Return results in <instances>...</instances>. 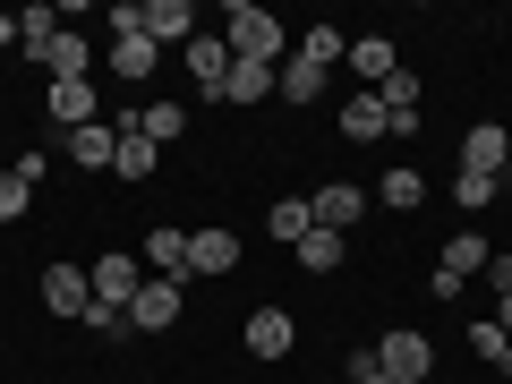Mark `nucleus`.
<instances>
[{"instance_id":"12","label":"nucleus","mask_w":512,"mask_h":384,"mask_svg":"<svg viewBox=\"0 0 512 384\" xmlns=\"http://www.w3.org/2000/svg\"><path fill=\"white\" fill-rule=\"evenodd\" d=\"M384 128H393V111H384V94H376V86L342 103V137H350V146H376Z\"/></svg>"},{"instance_id":"27","label":"nucleus","mask_w":512,"mask_h":384,"mask_svg":"<svg viewBox=\"0 0 512 384\" xmlns=\"http://www.w3.org/2000/svg\"><path fill=\"white\" fill-rule=\"evenodd\" d=\"M342 256H350V239H342V231H308V239H299V265H308V274H333Z\"/></svg>"},{"instance_id":"37","label":"nucleus","mask_w":512,"mask_h":384,"mask_svg":"<svg viewBox=\"0 0 512 384\" xmlns=\"http://www.w3.org/2000/svg\"><path fill=\"white\" fill-rule=\"evenodd\" d=\"M495 325H504V333H512V299H504V308H495Z\"/></svg>"},{"instance_id":"2","label":"nucleus","mask_w":512,"mask_h":384,"mask_svg":"<svg viewBox=\"0 0 512 384\" xmlns=\"http://www.w3.org/2000/svg\"><path fill=\"white\" fill-rule=\"evenodd\" d=\"M376 367H384L393 384H436V342H427L419 325H393V333L376 342Z\"/></svg>"},{"instance_id":"3","label":"nucleus","mask_w":512,"mask_h":384,"mask_svg":"<svg viewBox=\"0 0 512 384\" xmlns=\"http://www.w3.org/2000/svg\"><path fill=\"white\" fill-rule=\"evenodd\" d=\"M180 299H188V282L146 274V291L128 299V333H171V325H180Z\"/></svg>"},{"instance_id":"11","label":"nucleus","mask_w":512,"mask_h":384,"mask_svg":"<svg viewBox=\"0 0 512 384\" xmlns=\"http://www.w3.org/2000/svg\"><path fill=\"white\" fill-rule=\"evenodd\" d=\"M111 77H128V86H146V77H154V60H163V43H146V35H137V26H128V35H111Z\"/></svg>"},{"instance_id":"30","label":"nucleus","mask_w":512,"mask_h":384,"mask_svg":"<svg viewBox=\"0 0 512 384\" xmlns=\"http://www.w3.org/2000/svg\"><path fill=\"white\" fill-rule=\"evenodd\" d=\"M495 188H504V180H478V171H453V205H461V214H487V205H495Z\"/></svg>"},{"instance_id":"26","label":"nucleus","mask_w":512,"mask_h":384,"mask_svg":"<svg viewBox=\"0 0 512 384\" xmlns=\"http://www.w3.org/2000/svg\"><path fill=\"white\" fill-rule=\"evenodd\" d=\"M188 128V103H137V137H154V146H171Z\"/></svg>"},{"instance_id":"18","label":"nucleus","mask_w":512,"mask_h":384,"mask_svg":"<svg viewBox=\"0 0 512 384\" xmlns=\"http://www.w3.org/2000/svg\"><path fill=\"white\" fill-rule=\"evenodd\" d=\"M146 274H163V282H188V231H146Z\"/></svg>"},{"instance_id":"7","label":"nucleus","mask_w":512,"mask_h":384,"mask_svg":"<svg viewBox=\"0 0 512 384\" xmlns=\"http://www.w3.org/2000/svg\"><path fill=\"white\" fill-rule=\"evenodd\" d=\"M43 308H52V316H86L94 308L86 265H43Z\"/></svg>"},{"instance_id":"17","label":"nucleus","mask_w":512,"mask_h":384,"mask_svg":"<svg viewBox=\"0 0 512 384\" xmlns=\"http://www.w3.org/2000/svg\"><path fill=\"white\" fill-rule=\"evenodd\" d=\"M291 60L333 69V60H350V35H342V26H299V35H291Z\"/></svg>"},{"instance_id":"9","label":"nucleus","mask_w":512,"mask_h":384,"mask_svg":"<svg viewBox=\"0 0 512 384\" xmlns=\"http://www.w3.org/2000/svg\"><path fill=\"white\" fill-rule=\"evenodd\" d=\"M239 342H248V359H291V342H299V325L282 308H256L248 316V333H239Z\"/></svg>"},{"instance_id":"25","label":"nucleus","mask_w":512,"mask_h":384,"mask_svg":"<svg viewBox=\"0 0 512 384\" xmlns=\"http://www.w3.org/2000/svg\"><path fill=\"white\" fill-rule=\"evenodd\" d=\"M274 94H282V103H316V94H325V69H308V60H282V69H274Z\"/></svg>"},{"instance_id":"28","label":"nucleus","mask_w":512,"mask_h":384,"mask_svg":"<svg viewBox=\"0 0 512 384\" xmlns=\"http://www.w3.org/2000/svg\"><path fill=\"white\" fill-rule=\"evenodd\" d=\"M265 231H274V239H291V248H299V239L316 231V214H308V197H282L274 214H265Z\"/></svg>"},{"instance_id":"8","label":"nucleus","mask_w":512,"mask_h":384,"mask_svg":"<svg viewBox=\"0 0 512 384\" xmlns=\"http://www.w3.org/2000/svg\"><path fill=\"white\" fill-rule=\"evenodd\" d=\"M308 214H316V231H350V222L367 214V188H350V180H325L308 197Z\"/></svg>"},{"instance_id":"36","label":"nucleus","mask_w":512,"mask_h":384,"mask_svg":"<svg viewBox=\"0 0 512 384\" xmlns=\"http://www.w3.org/2000/svg\"><path fill=\"white\" fill-rule=\"evenodd\" d=\"M0 52H18V18L9 9H0Z\"/></svg>"},{"instance_id":"23","label":"nucleus","mask_w":512,"mask_h":384,"mask_svg":"<svg viewBox=\"0 0 512 384\" xmlns=\"http://www.w3.org/2000/svg\"><path fill=\"white\" fill-rule=\"evenodd\" d=\"M94 69V43L77 35V26H60V43H52V60H43V77H86Z\"/></svg>"},{"instance_id":"5","label":"nucleus","mask_w":512,"mask_h":384,"mask_svg":"<svg viewBox=\"0 0 512 384\" xmlns=\"http://www.w3.org/2000/svg\"><path fill=\"white\" fill-rule=\"evenodd\" d=\"M461 171H478V180H504V171H512V128H504V120H478L470 137H461Z\"/></svg>"},{"instance_id":"15","label":"nucleus","mask_w":512,"mask_h":384,"mask_svg":"<svg viewBox=\"0 0 512 384\" xmlns=\"http://www.w3.org/2000/svg\"><path fill=\"white\" fill-rule=\"evenodd\" d=\"M60 154H69V163H86V171H111L120 137H111V120H94V128H69V137H60Z\"/></svg>"},{"instance_id":"10","label":"nucleus","mask_w":512,"mask_h":384,"mask_svg":"<svg viewBox=\"0 0 512 384\" xmlns=\"http://www.w3.org/2000/svg\"><path fill=\"white\" fill-rule=\"evenodd\" d=\"M180 60H188V77H197V94H214V103H222V77H231V43H222V35H197Z\"/></svg>"},{"instance_id":"29","label":"nucleus","mask_w":512,"mask_h":384,"mask_svg":"<svg viewBox=\"0 0 512 384\" xmlns=\"http://www.w3.org/2000/svg\"><path fill=\"white\" fill-rule=\"evenodd\" d=\"M470 350H478L487 367H504V376H512V333L495 325V316H478V325H470Z\"/></svg>"},{"instance_id":"4","label":"nucleus","mask_w":512,"mask_h":384,"mask_svg":"<svg viewBox=\"0 0 512 384\" xmlns=\"http://www.w3.org/2000/svg\"><path fill=\"white\" fill-rule=\"evenodd\" d=\"M86 282H94V299H111V308H128V299L146 291V256L111 248V256H94V265H86Z\"/></svg>"},{"instance_id":"14","label":"nucleus","mask_w":512,"mask_h":384,"mask_svg":"<svg viewBox=\"0 0 512 384\" xmlns=\"http://www.w3.org/2000/svg\"><path fill=\"white\" fill-rule=\"evenodd\" d=\"M239 265V231H188V274H231Z\"/></svg>"},{"instance_id":"32","label":"nucleus","mask_w":512,"mask_h":384,"mask_svg":"<svg viewBox=\"0 0 512 384\" xmlns=\"http://www.w3.org/2000/svg\"><path fill=\"white\" fill-rule=\"evenodd\" d=\"M26 205H35V188H26V180H18V171H0V222H18V214H26Z\"/></svg>"},{"instance_id":"13","label":"nucleus","mask_w":512,"mask_h":384,"mask_svg":"<svg viewBox=\"0 0 512 384\" xmlns=\"http://www.w3.org/2000/svg\"><path fill=\"white\" fill-rule=\"evenodd\" d=\"M52 128L69 137V128H94V86L86 77H52Z\"/></svg>"},{"instance_id":"6","label":"nucleus","mask_w":512,"mask_h":384,"mask_svg":"<svg viewBox=\"0 0 512 384\" xmlns=\"http://www.w3.org/2000/svg\"><path fill=\"white\" fill-rule=\"evenodd\" d=\"M137 35H146V43H180V52H188V43H197L205 26H197V9H188V0H146Z\"/></svg>"},{"instance_id":"21","label":"nucleus","mask_w":512,"mask_h":384,"mask_svg":"<svg viewBox=\"0 0 512 384\" xmlns=\"http://www.w3.org/2000/svg\"><path fill=\"white\" fill-rule=\"evenodd\" d=\"M350 69H359L367 86H384V77L402 69V60H393V43H384V35H350Z\"/></svg>"},{"instance_id":"24","label":"nucleus","mask_w":512,"mask_h":384,"mask_svg":"<svg viewBox=\"0 0 512 384\" xmlns=\"http://www.w3.org/2000/svg\"><path fill=\"white\" fill-rule=\"evenodd\" d=\"M154 163H163V146H154V137H137V128H128L120 154H111V171H120V180H154Z\"/></svg>"},{"instance_id":"19","label":"nucleus","mask_w":512,"mask_h":384,"mask_svg":"<svg viewBox=\"0 0 512 384\" xmlns=\"http://www.w3.org/2000/svg\"><path fill=\"white\" fill-rule=\"evenodd\" d=\"M487 231H453V239H444V265H436V274H453V282H470V274H487Z\"/></svg>"},{"instance_id":"35","label":"nucleus","mask_w":512,"mask_h":384,"mask_svg":"<svg viewBox=\"0 0 512 384\" xmlns=\"http://www.w3.org/2000/svg\"><path fill=\"white\" fill-rule=\"evenodd\" d=\"M350 384H393V376L376 367V350H359V359H350Z\"/></svg>"},{"instance_id":"33","label":"nucleus","mask_w":512,"mask_h":384,"mask_svg":"<svg viewBox=\"0 0 512 384\" xmlns=\"http://www.w3.org/2000/svg\"><path fill=\"white\" fill-rule=\"evenodd\" d=\"M9 171H18L26 188H43V180H52V154H18V163H9Z\"/></svg>"},{"instance_id":"20","label":"nucleus","mask_w":512,"mask_h":384,"mask_svg":"<svg viewBox=\"0 0 512 384\" xmlns=\"http://www.w3.org/2000/svg\"><path fill=\"white\" fill-rule=\"evenodd\" d=\"M274 94V69L265 60H231V77H222V103H265Z\"/></svg>"},{"instance_id":"16","label":"nucleus","mask_w":512,"mask_h":384,"mask_svg":"<svg viewBox=\"0 0 512 384\" xmlns=\"http://www.w3.org/2000/svg\"><path fill=\"white\" fill-rule=\"evenodd\" d=\"M52 43H60V9L52 0H43V9H18V52L35 60V69L52 60Z\"/></svg>"},{"instance_id":"22","label":"nucleus","mask_w":512,"mask_h":384,"mask_svg":"<svg viewBox=\"0 0 512 384\" xmlns=\"http://www.w3.org/2000/svg\"><path fill=\"white\" fill-rule=\"evenodd\" d=\"M376 205H393V214H419V205H427V180H419L410 163H393V171H384V188H376Z\"/></svg>"},{"instance_id":"1","label":"nucleus","mask_w":512,"mask_h":384,"mask_svg":"<svg viewBox=\"0 0 512 384\" xmlns=\"http://www.w3.org/2000/svg\"><path fill=\"white\" fill-rule=\"evenodd\" d=\"M222 43H231V60H265V69H282V60H291V26L265 18V9H248V0H231V9H222Z\"/></svg>"},{"instance_id":"34","label":"nucleus","mask_w":512,"mask_h":384,"mask_svg":"<svg viewBox=\"0 0 512 384\" xmlns=\"http://www.w3.org/2000/svg\"><path fill=\"white\" fill-rule=\"evenodd\" d=\"M487 291H495V299H512V256H504V248L487 256Z\"/></svg>"},{"instance_id":"31","label":"nucleus","mask_w":512,"mask_h":384,"mask_svg":"<svg viewBox=\"0 0 512 384\" xmlns=\"http://www.w3.org/2000/svg\"><path fill=\"white\" fill-rule=\"evenodd\" d=\"M77 325H86V333H103V342H120V333H128V308H111V299H94V308L77 316Z\"/></svg>"}]
</instances>
